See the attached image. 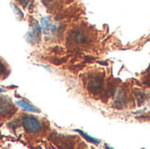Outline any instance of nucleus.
Listing matches in <instances>:
<instances>
[{
	"label": "nucleus",
	"mask_w": 150,
	"mask_h": 149,
	"mask_svg": "<svg viewBox=\"0 0 150 149\" xmlns=\"http://www.w3.org/2000/svg\"><path fill=\"white\" fill-rule=\"evenodd\" d=\"M22 124L25 130L30 133H38L41 130L40 122L33 116H25L22 119Z\"/></svg>",
	"instance_id": "2"
},
{
	"label": "nucleus",
	"mask_w": 150,
	"mask_h": 149,
	"mask_svg": "<svg viewBox=\"0 0 150 149\" xmlns=\"http://www.w3.org/2000/svg\"><path fill=\"white\" fill-rule=\"evenodd\" d=\"M17 104L22 108V109H24V110H25V111H28V112H39V111H37L33 105H31L29 103H27V102H25V101H23V100H19V101H17Z\"/></svg>",
	"instance_id": "4"
},
{
	"label": "nucleus",
	"mask_w": 150,
	"mask_h": 149,
	"mask_svg": "<svg viewBox=\"0 0 150 149\" xmlns=\"http://www.w3.org/2000/svg\"><path fill=\"white\" fill-rule=\"evenodd\" d=\"M104 78L101 75H91L87 81L88 90L94 95L100 93L103 90Z\"/></svg>",
	"instance_id": "1"
},
{
	"label": "nucleus",
	"mask_w": 150,
	"mask_h": 149,
	"mask_svg": "<svg viewBox=\"0 0 150 149\" xmlns=\"http://www.w3.org/2000/svg\"><path fill=\"white\" fill-rule=\"evenodd\" d=\"M15 110L11 101L4 97H0V114L8 115Z\"/></svg>",
	"instance_id": "3"
},
{
	"label": "nucleus",
	"mask_w": 150,
	"mask_h": 149,
	"mask_svg": "<svg viewBox=\"0 0 150 149\" xmlns=\"http://www.w3.org/2000/svg\"><path fill=\"white\" fill-rule=\"evenodd\" d=\"M48 25H49V20H48V18H42V20H41V26H42V30H43V32H44L45 33H47V28H49Z\"/></svg>",
	"instance_id": "6"
},
{
	"label": "nucleus",
	"mask_w": 150,
	"mask_h": 149,
	"mask_svg": "<svg viewBox=\"0 0 150 149\" xmlns=\"http://www.w3.org/2000/svg\"><path fill=\"white\" fill-rule=\"evenodd\" d=\"M18 1H19L20 4H22L24 6H27V5L31 4L32 2H33V0H18Z\"/></svg>",
	"instance_id": "7"
},
{
	"label": "nucleus",
	"mask_w": 150,
	"mask_h": 149,
	"mask_svg": "<svg viewBox=\"0 0 150 149\" xmlns=\"http://www.w3.org/2000/svg\"><path fill=\"white\" fill-rule=\"evenodd\" d=\"M8 76V66L6 63L0 59V80L5 78Z\"/></svg>",
	"instance_id": "5"
},
{
	"label": "nucleus",
	"mask_w": 150,
	"mask_h": 149,
	"mask_svg": "<svg viewBox=\"0 0 150 149\" xmlns=\"http://www.w3.org/2000/svg\"><path fill=\"white\" fill-rule=\"evenodd\" d=\"M0 92H4V90H2L1 88H0Z\"/></svg>",
	"instance_id": "8"
}]
</instances>
